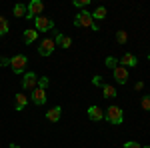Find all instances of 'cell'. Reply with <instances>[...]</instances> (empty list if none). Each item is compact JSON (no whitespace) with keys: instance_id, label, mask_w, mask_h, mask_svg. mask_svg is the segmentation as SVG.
I'll use <instances>...</instances> for the list:
<instances>
[{"instance_id":"obj_2","label":"cell","mask_w":150,"mask_h":148,"mask_svg":"<svg viewBox=\"0 0 150 148\" xmlns=\"http://www.w3.org/2000/svg\"><path fill=\"white\" fill-rule=\"evenodd\" d=\"M104 118L110 122V124H122L124 120V114H122V108L120 106H110L104 110Z\"/></svg>"},{"instance_id":"obj_29","label":"cell","mask_w":150,"mask_h":148,"mask_svg":"<svg viewBox=\"0 0 150 148\" xmlns=\"http://www.w3.org/2000/svg\"><path fill=\"white\" fill-rule=\"evenodd\" d=\"M8 148H20V146H18V144H10Z\"/></svg>"},{"instance_id":"obj_13","label":"cell","mask_w":150,"mask_h":148,"mask_svg":"<svg viewBox=\"0 0 150 148\" xmlns=\"http://www.w3.org/2000/svg\"><path fill=\"white\" fill-rule=\"evenodd\" d=\"M60 112H62V108H60V106L50 108V110L46 112V120H48V122H58V120H60Z\"/></svg>"},{"instance_id":"obj_27","label":"cell","mask_w":150,"mask_h":148,"mask_svg":"<svg viewBox=\"0 0 150 148\" xmlns=\"http://www.w3.org/2000/svg\"><path fill=\"white\" fill-rule=\"evenodd\" d=\"M2 66H10V58L0 56V68H2Z\"/></svg>"},{"instance_id":"obj_5","label":"cell","mask_w":150,"mask_h":148,"mask_svg":"<svg viewBox=\"0 0 150 148\" xmlns=\"http://www.w3.org/2000/svg\"><path fill=\"white\" fill-rule=\"evenodd\" d=\"M52 28H54V22L48 16H38V18H34V30L36 32H48Z\"/></svg>"},{"instance_id":"obj_21","label":"cell","mask_w":150,"mask_h":148,"mask_svg":"<svg viewBox=\"0 0 150 148\" xmlns=\"http://www.w3.org/2000/svg\"><path fill=\"white\" fill-rule=\"evenodd\" d=\"M104 64H106V66H108L110 70H114L116 66H118V58H114V56H108L106 60H104Z\"/></svg>"},{"instance_id":"obj_8","label":"cell","mask_w":150,"mask_h":148,"mask_svg":"<svg viewBox=\"0 0 150 148\" xmlns=\"http://www.w3.org/2000/svg\"><path fill=\"white\" fill-rule=\"evenodd\" d=\"M112 74H114V80L118 84H126L128 82V68H124V66L118 64V66L112 70Z\"/></svg>"},{"instance_id":"obj_3","label":"cell","mask_w":150,"mask_h":148,"mask_svg":"<svg viewBox=\"0 0 150 148\" xmlns=\"http://www.w3.org/2000/svg\"><path fill=\"white\" fill-rule=\"evenodd\" d=\"M42 12H44V2H40V0H32V2L26 6V18H28V20L38 18Z\"/></svg>"},{"instance_id":"obj_16","label":"cell","mask_w":150,"mask_h":148,"mask_svg":"<svg viewBox=\"0 0 150 148\" xmlns=\"http://www.w3.org/2000/svg\"><path fill=\"white\" fill-rule=\"evenodd\" d=\"M106 14H108V10H106V6H96V10L92 12V18H94V22H96V20H102V18H106Z\"/></svg>"},{"instance_id":"obj_7","label":"cell","mask_w":150,"mask_h":148,"mask_svg":"<svg viewBox=\"0 0 150 148\" xmlns=\"http://www.w3.org/2000/svg\"><path fill=\"white\" fill-rule=\"evenodd\" d=\"M36 84H38V76H36L34 72H26L24 80H22V88L24 90H34Z\"/></svg>"},{"instance_id":"obj_11","label":"cell","mask_w":150,"mask_h":148,"mask_svg":"<svg viewBox=\"0 0 150 148\" xmlns=\"http://www.w3.org/2000/svg\"><path fill=\"white\" fill-rule=\"evenodd\" d=\"M32 102L36 106H42V104L46 102V90L44 88H34L32 90Z\"/></svg>"},{"instance_id":"obj_22","label":"cell","mask_w":150,"mask_h":148,"mask_svg":"<svg viewBox=\"0 0 150 148\" xmlns=\"http://www.w3.org/2000/svg\"><path fill=\"white\" fill-rule=\"evenodd\" d=\"M140 106H142L144 110H150V94H144V96H142V100H140Z\"/></svg>"},{"instance_id":"obj_12","label":"cell","mask_w":150,"mask_h":148,"mask_svg":"<svg viewBox=\"0 0 150 148\" xmlns=\"http://www.w3.org/2000/svg\"><path fill=\"white\" fill-rule=\"evenodd\" d=\"M88 118L94 120V122H98V120H102V118H104V110H102V108H98V106H90V108H88Z\"/></svg>"},{"instance_id":"obj_31","label":"cell","mask_w":150,"mask_h":148,"mask_svg":"<svg viewBox=\"0 0 150 148\" xmlns=\"http://www.w3.org/2000/svg\"><path fill=\"white\" fill-rule=\"evenodd\" d=\"M148 58H150V54H148Z\"/></svg>"},{"instance_id":"obj_25","label":"cell","mask_w":150,"mask_h":148,"mask_svg":"<svg viewBox=\"0 0 150 148\" xmlns=\"http://www.w3.org/2000/svg\"><path fill=\"white\" fill-rule=\"evenodd\" d=\"M124 148H142V146L138 142H134V140H128V142H124Z\"/></svg>"},{"instance_id":"obj_10","label":"cell","mask_w":150,"mask_h":148,"mask_svg":"<svg viewBox=\"0 0 150 148\" xmlns=\"http://www.w3.org/2000/svg\"><path fill=\"white\" fill-rule=\"evenodd\" d=\"M54 42H56V46H60V48H70V46H72V38H70V36H64L62 32H54Z\"/></svg>"},{"instance_id":"obj_17","label":"cell","mask_w":150,"mask_h":148,"mask_svg":"<svg viewBox=\"0 0 150 148\" xmlns=\"http://www.w3.org/2000/svg\"><path fill=\"white\" fill-rule=\"evenodd\" d=\"M102 96L104 98H114L116 96V88L112 84H102Z\"/></svg>"},{"instance_id":"obj_20","label":"cell","mask_w":150,"mask_h":148,"mask_svg":"<svg viewBox=\"0 0 150 148\" xmlns=\"http://www.w3.org/2000/svg\"><path fill=\"white\" fill-rule=\"evenodd\" d=\"M126 40H128L126 30H118V32H116V42H118V44H126Z\"/></svg>"},{"instance_id":"obj_26","label":"cell","mask_w":150,"mask_h":148,"mask_svg":"<svg viewBox=\"0 0 150 148\" xmlns=\"http://www.w3.org/2000/svg\"><path fill=\"white\" fill-rule=\"evenodd\" d=\"M92 84H94V86H100V88H102V84H104V82H102V76H98V74H96V76L92 78Z\"/></svg>"},{"instance_id":"obj_30","label":"cell","mask_w":150,"mask_h":148,"mask_svg":"<svg viewBox=\"0 0 150 148\" xmlns=\"http://www.w3.org/2000/svg\"><path fill=\"white\" fill-rule=\"evenodd\" d=\"M144 148H150V146H144Z\"/></svg>"},{"instance_id":"obj_28","label":"cell","mask_w":150,"mask_h":148,"mask_svg":"<svg viewBox=\"0 0 150 148\" xmlns=\"http://www.w3.org/2000/svg\"><path fill=\"white\" fill-rule=\"evenodd\" d=\"M142 86H144V82H136V84H134V88H136V90H142Z\"/></svg>"},{"instance_id":"obj_23","label":"cell","mask_w":150,"mask_h":148,"mask_svg":"<svg viewBox=\"0 0 150 148\" xmlns=\"http://www.w3.org/2000/svg\"><path fill=\"white\" fill-rule=\"evenodd\" d=\"M48 76H42V78H38V84H36V88H44L46 90V86H48Z\"/></svg>"},{"instance_id":"obj_14","label":"cell","mask_w":150,"mask_h":148,"mask_svg":"<svg viewBox=\"0 0 150 148\" xmlns=\"http://www.w3.org/2000/svg\"><path fill=\"white\" fill-rule=\"evenodd\" d=\"M26 104H28V96L26 94H16V100H14V106H16V110H24L26 108Z\"/></svg>"},{"instance_id":"obj_6","label":"cell","mask_w":150,"mask_h":148,"mask_svg":"<svg viewBox=\"0 0 150 148\" xmlns=\"http://www.w3.org/2000/svg\"><path fill=\"white\" fill-rule=\"evenodd\" d=\"M54 48H56V42H54V38H44L40 46H38V54L40 56H50L52 52H54Z\"/></svg>"},{"instance_id":"obj_15","label":"cell","mask_w":150,"mask_h":148,"mask_svg":"<svg viewBox=\"0 0 150 148\" xmlns=\"http://www.w3.org/2000/svg\"><path fill=\"white\" fill-rule=\"evenodd\" d=\"M36 38H38V32L36 30H32V28H28V30H24V34H22V40H24V44H32Z\"/></svg>"},{"instance_id":"obj_19","label":"cell","mask_w":150,"mask_h":148,"mask_svg":"<svg viewBox=\"0 0 150 148\" xmlns=\"http://www.w3.org/2000/svg\"><path fill=\"white\" fill-rule=\"evenodd\" d=\"M8 30H10V24H8V20H6L4 16H0V36L8 34Z\"/></svg>"},{"instance_id":"obj_9","label":"cell","mask_w":150,"mask_h":148,"mask_svg":"<svg viewBox=\"0 0 150 148\" xmlns=\"http://www.w3.org/2000/svg\"><path fill=\"white\" fill-rule=\"evenodd\" d=\"M118 64H120V66H124V68H132V66H136V64H138V58L134 56V54H130V52H126L124 56L118 60Z\"/></svg>"},{"instance_id":"obj_4","label":"cell","mask_w":150,"mask_h":148,"mask_svg":"<svg viewBox=\"0 0 150 148\" xmlns=\"http://www.w3.org/2000/svg\"><path fill=\"white\" fill-rule=\"evenodd\" d=\"M26 64H28V58L24 56V54H16V56L10 58V68L14 74H22Z\"/></svg>"},{"instance_id":"obj_24","label":"cell","mask_w":150,"mask_h":148,"mask_svg":"<svg viewBox=\"0 0 150 148\" xmlns=\"http://www.w3.org/2000/svg\"><path fill=\"white\" fill-rule=\"evenodd\" d=\"M90 4V0H74V6L76 8H84V6H88Z\"/></svg>"},{"instance_id":"obj_1","label":"cell","mask_w":150,"mask_h":148,"mask_svg":"<svg viewBox=\"0 0 150 148\" xmlns=\"http://www.w3.org/2000/svg\"><path fill=\"white\" fill-rule=\"evenodd\" d=\"M74 26H78V28H92L94 32H98V24L94 22L92 14L86 10H80L74 16Z\"/></svg>"},{"instance_id":"obj_18","label":"cell","mask_w":150,"mask_h":148,"mask_svg":"<svg viewBox=\"0 0 150 148\" xmlns=\"http://www.w3.org/2000/svg\"><path fill=\"white\" fill-rule=\"evenodd\" d=\"M12 12H14L16 18H26V6H24V4H16Z\"/></svg>"}]
</instances>
